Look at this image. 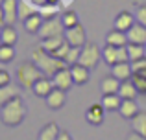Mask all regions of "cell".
I'll return each mask as SVG.
<instances>
[{
    "label": "cell",
    "instance_id": "obj_1",
    "mask_svg": "<svg viewBox=\"0 0 146 140\" xmlns=\"http://www.w3.org/2000/svg\"><path fill=\"white\" fill-rule=\"evenodd\" d=\"M26 114H28V107H26V101L22 100V96L13 98L11 101H7L0 107V120L7 127L21 126L24 122Z\"/></svg>",
    "mask_w": 146,
    "mask_h": 140
},
{
    "label": "cell",
    "instance_id": "obj_2",
    "mask_svg": "<svg viewBox=\"0 0 146 140\" xmlns=\"http://www.w3.org/2000/svg\"><path fill=\"white\" fill-rule=\"evenodd\" d=\"M32 61L35 63L37 66H39L41 70H43V74L44 76H50L52 78L56 72H59L61 68H67V63L63 61V59H59V57H56V55H52L50 52H46L43 46H35L32 50Z\"/></svg>",
    "mask_w": 146,
    "mask_h": 140
},
{
    "label": "cell",
    "instance_id": "obj_3",
    "mask_svg": "<svg viewBox=\"0 0 146 140\" xmlns=\"http://www.w3.org/2000/svg\"><path fill=\"white\" fill-rule=\"evenodd\" d=\"M43 70L35 65V63L30 59V61H22L21 65L17 66V72H15V78H17V83L22 87V89L32 90V87L35 85V81L39 78H43Z\"/></svg>",
    "mask_w": 146,
    "mask_h": 140
},
{
    "label": "cell",
    "instance_id": "obj_4",
    "mask_svg": "<svg viewBox=\"0 0 146 140\" xmlns=\"http://www.w3.org/2000/svg\"><path fill=\"white\" fill-rule=\"evenodd\" d=\"M102 61V50L98 48V44L87 43L85 46H82V54H80V65L87 66L89 70H94L98 66V63Z\"/></svg>",
    "mask_w": 146,
    "mask_h": 140
},
{
    "label": "cell",
    "instance_id": "obj_5",
    "mask_svg": "<svg viewBox=\"0 0 146 140\" xmlns=\"http://www.w3.org/2000/svg\"><path fill=\"white\" fill-rule=\"evenodd\" d=\"M65 33V26L61 22V17H52V18H44L43 26L39 30V39H48V37H57V35H63Z\"/></svg>",
    "mask_w": 146,
    "mask_h": 140
},
{
    "label": "cell",
    "instance_id": "obj_6",
    "mask_svg": "<svg viewBox=\"0 0 146 140\" xmlns=\"http://www.w3.org/2000/svg\"><path fill=\"white\" fill-rule=\"evenodd\" d=\"M63 35H65V41H67L70 46L82 48V46L87 44V32L82 24H76V26H72V28H65Z\"/></svg>",
    "mask_w": 146,
    "mask_h": 140
},
{
    "label": "cell",
    "instance_id": "obj_7",
    "mask_svg": "<svg viewBox=\"0 0 146 140\" xmlns=\"http://www.w3.org/2000/svg\"><path fill=\"white\" fill-rule=\"evenodd\" d=\"M52 81H54V87H56V89L70 90V87L74 85V79H72L70 66H67V68H61L59 72H56V74L52 76Z\"/></svg>",
    "mask_w": 146,
    "mask_h": 140
},
{
    "label": "cell",
    "instance_id": "obj_8",
    "mask_svg": "<svg viewBox=\"0 0 146 140\" xmlns=\"http://www.w3.org/2000/svg\"><path fill=\"white\" fill-rule=\"evenodd\" d=\"M46 105L52 111H57V109H63L65 103H67V90H61V89H54L52 92L44 98Z\"/></svg>",
    "mask_w": 146,
    "mask_h": 140
},
{
    "label": "cell",
    "instance_id": "obj_9",
    "mask_svg": "<svg viewBox=\"0 0 146 140\" xmlns=\"http://www.w3.org/2000/svg\"><path fill=\"white\" fill-rule=\"evenodd\" d=\"M54 89H56V87H54L52 78H50V76H43V78H39L35 81V85L32 87V92L39 98H46Z\"/></svg>",
    "mask_w": 146,
    "mask_h": 140
},
{
    "label": "cell",
    "instance_id": "obj_10",
    "mask_svg": "<svg viewBox=\"0 0 146 140\" xmlns=\"http://www.w3.org/2000/svg\"><path fill=\"white\" fill-rule=\"evenodd\" d=\"M104 116H106V109H104L102 103H94L85 111V120L91 126H102Z\"/></svg>",
    "mask_w": 146,
    "mask_h": 140
},
{
    "label": "cell",
    "instance_id": "obj_11",
    "mask_svg": "<svg viewBox=\"0 0 146 140\" xmlns=\"http://www.w3.org/2000/svg\"><path fill=\"white\" fill-rule=\"evenodd\" d=\"M126 35H128V43L146 44V26H143L141 22H135V24L126 32Z\"/></svg>",
    "mask_w": 146,
    "mask_h": 140
},
{
    "label": "cell",
    "instance_id": "obj_12",
    "mask_svg": "<svg viewBox=\"0 0 146 140\" xmlns=\"http://www.w3.org/2000/svg\"><path fill=\"white\" fill-rule=\"evenodd\" d=\"M135 22H137L135 13H131V11H120V13L115 17V28L120 30V32H128Z\"/></svg>",
    "mask_w": 146,
    "mask_h": 140
},
{
    "label": "cell",
    "instance_id": "obj_13",
    "mask_svg": "<svg viewBox=\"0 0 146 140\" xmlns=\"http://www.w3.org/2000/svg\"><path fill=\"white\" fill-rule=\"evenodd\" d=\"M6 24H15L19 20V0H2Z\"/></svg>",
    "mask_w": 146,
    "mask_h": 140
},
{
    "label": "cell",
    "instance_id": "obj_14",
    "mask_svg": "<svg viewBox=\"0 0 146 140\" xmlns=\"http://www.w3.org/2000/svg\"><path fill=\"white\" fill-rule=\"evenodd\" d=\"M120 79L115 78L113 74L111 76H106V78L100 81V92L102 94H117L120 90Z\"/></svg>",
    "mask_w": 146,
    "mask_h": 140
},
{
    "label": "cell",
    "instance_id": "obj_15",
    "mask_svg": "<svg viewBox=\"0 0 146 140\" xmlns=\"http://www.w3.org/2000/svg\"><path fill=\"white\" fill-rule=\"evenodd\" d=\"M21 85L19 83H9V85H4L0 87V107H2L4 103H7V101H11L13 98L21 96Z\"/></svg>",
    "mask_w": 146,
    "mask_h": 140
},
{
    "label": "cell",
    "instance_id": "obj_16",
    "mask_svg": "<svg viewBox=\"0 0 146 140\" xmlns=\"http://www.w3.org/2000/svg\"><path fill=\"white\" fill-rule=\"evenodd\" d=\"M111 74L115 76V78H118L120 81H126V79H131L133 76V66L131 63H117V65L111 66Z\"/></svg>",
    "mask_w": 146,
    "mask_h": 140
},
{
    "label": "cell",
    "instance_id": "obj_17",
    "mask_svg": "<svg viewBox=\"0 0 146 140\" xmlns=\"http://www.w3.org/2000/svg\"><path fill=\"white\" fill-rule=\"evenodd\" d=\"M35 13H39V6H35L32 0H19V20L24 22Z\"/></svg>",
    "mask_w": 146,
    "mask_h": 140
},
{
    "label": "cell",
    "instance_id": "obj_18",
    "mask_svg": "<svg viewBox=\"0 0 146 140\" xmlns=\"http://www.w3.org/2000/svg\"><path fill=\"white\" fill-rule=\"evenodd\" d=\"M70 72H72V79H74V85H85L87 81H89V68L83 65H80V63H76V65L70 66Z\"/></svg>",
    "mask_w": 146,
    "mask_h": 140
},
{
    "label": "cell",
    "instance_id": "obj_19",
    "mask_svg": "<svg viewBox=\"0 0 146 140\" xmlns=\"http://www.w3.org/2000/svg\"><path fill=\"white\" fill-rule=\"evenodd\" d=\"M106 44H111V46H126L128 44V35H126V32H120V30L113 28L106 35Z\"/></svg>",
    "mask_w": 146,
    "mask_h": 140
},
{
    "label": "cell",
    "instance_id": "obj_20",
    "mask_svg": "<svg viewBox=\"0 0 146 140\" xmlns=\"http://www.w3.org/2000/svg\"><path fill=\"white\" fill-rule=\"evenodd\" d=\"M100 103H102L104 109L109 111V112L118 111L120 105H122V96L118 92L117 94H102V101H100Z\"/></svg>",
    "mask_w": 146,
    "mask_h": 140
},
{
    "label": "cell",
    "instance_id": "obj_21",
    "mask_svg": "<svg viewBox=\"0 0 146 140\" xmlns=\"http://www.w3.org/2000/svg\"><path fill=\"white\" fill-rule=\"evenodd\" d=\"M139 111L141 109H139V105H137V100H122V105H120V109H118L120 116L126 118V120H131Z\"/></svg>",
    "mask_w": 146,
    "mask_h": 140
},
{
    "label": "cell",
    "instance_id": "obj_22",
    "mask_svg": "<svg viewBox=\"0 0 146 140\" xmlns=\"http://www.w3.org/2000/svg\"><path fill=\"white\" fill-rule=\"evenodd\" d=\"M43 22H44L43 15H41V13H35V15H32V17H28L24 22H22V24H24V30L28 33L37 35V33H39V30H41V26H43Z\"/></svg>",
    "mask_w": 146,
    "mask_h": 140
},
{
    "label": "cell",
    "instance_id": "obj_23",
    "mask_svg": "<svg viewBox=\"0 0 146 140\" xmlns=\"http://www.w3.org/2000/svg\"><path fill=\"white\" fill-rule=\"evenodd\" d=\"M118 94L122 96V100H137V96H139V90H137L133 79H126V81H122Z\"/></svg>",
    "mask_w": 146,
    "mask_h": 140
},
{
    "label": "cell",
    "instance_id": "obj_24",
    "mask_svg": "<svg viewBox=\"0 0 146 140\" xmlns=\"http://www.w3.org/2000/svg\"><path fill=\"white\" fill-rule=\"evenodd\" d=\"M129 124H131V131L146 137V111H139L131 120H129Z\"/></svg>",
    "mask_w": 146,
    "mask_h": 140
},
{
    "label": "cell",
    "instance_id": "obj_25",
    "mask_svg": "<svg viewBox=\"0 0 146 140\" xmlns=\"http://www.w3.org/2000/svg\"><path fill=\"white\" fill-rule=\"evenodd\" d=\"M19 41V33L13 24H4L2 26V44H11L15 46Z\"/></svg>",
    "mask_w": 146,
    "mask_h": 140
},
{
    "label": "cell",
    "instance_id": "obj_26",
    "mask_svg": "<svg viewBox=\"0 0 146 140\" xmlns=\"http://www.w3.org/2000/svg\"><path fill=\"white\" fill-rule=\"evenodd\" d=\"M59 127H57V124L50 122L46 126L43 127V129L39 131V135H37V140H57V135H59Z\"/></svg>",
    "mask_w": 146,
    "mask_h": 140
},
{
    "label": "cell",
    "instance_id": "obj_27",
    "mask_svg": "<svg viewBox=\"0 0 146 140\" xmlns=\"http://www.w3.org/2000/svg\"><path fill=\"white\" fill-rule=\"evenodd\" d=\"M65 44V35H57V37H48V39H41V46L46 52L54 54L57 48H61Z\"/></svg>",
    "mask_w": 146,
    "mask_h": 140
},
{
    "label": "cell",
    "instance_id": "obj_28",
    "mask_svg": "<svg viewBox=\"0 0 146 140\" xmlns=\"http://www.w3.org/2000/svg\"><path fill=\"white\" fill-rule=\"evenodd\" d=\"M126 48H128L129 63L143 59V57H144V54H146V44H133V43H128V44H126Z\"/></svg>",
    "mask_w": 146,
    "mask_h": 140
},
{
    "label": "cell",
    "instance_id": "obj_29",
    "mask_svg": "<svg viewBox=\"0 0 146 140\" xmlns=\"http://www.w3.org/2000/svg\"><path fill=\"white\" fill-rule=\"evenodd\" d=\"M118 46H111V44H106V48L102 50V59L106 61V65L113 66L118 63V52H117Z\"/></svg>",
    "mask_w": 146,
    "mask_h": 140
},
{
    "label": "cell",
    "instance_id": "obj_30",
    "mask_svg": "<svg viewBox=\"0 0 146 140\" xmlns=\"http://www.w3.org/2000/svg\"><path fill=\"white\" fill-rule=\"evenodd\" d=\"M59 17H61V22H63L65 28H72V26L80 24V17H78V13H76L74 9H65Z\"/></svg>",
    "mask_w": 146,
    "mask_h": 140
},
{
    "label": "cell",
    "instance_id": "obj_31",
    "mask_svg": "<svg viewBox=\"0 0 146 140\" xmlns=\"http://www.w3.org/2000/svg\"><path fill=\"white\" fill-rule=\"evenodd\" d=\"M133 83H135L139 94H146V68H141V70H135L131 76Z\"/></svg>",
    "mask_w": 146,
    "mask_h": 140
},
{
    "label": "cell",
    "instance_id": "obj_32",
    "mask_svg": "<svg viewBox=\"0 0 146 140\" xmlns=\"http://www.w3.org/2000/svg\"><path fill=\"white\" fill-rule=\"evenodd\" d=\"M15 46H11V44H0V63L2 65H7V63H11L15 59Z\"/></svg>",
    "mask_w": 146,
    "mask_h": 140
},
{
    "label": "cell",
    "instance_id": "obj_33",
    "mask_svg": "<svg viewBox=\"0 0 146 140\" xmlns=\"http://www.w3.org/2000/svg\"><path fill=\"white\" fill-rule=\"evenodd\" d=\"M39 13L43 15V18H52L59 15V7H57L56 2H46L39 7Z\"/></svg>",
    "mask_w": 146,
    "mask_h": 140
},
{
    "label": "cell",
    "instance_id": "obj_34",
    "mask_svg": "<svg viewBox=\"0 0 146 140\" xmlns=\"http://www.w3.org/2000/svg\"><path fill=\"white\" fill-rule=\"evenodd\" d=\"M80 54H82V48H78V46H70V50L67 52V55H65V63H67L68 66L76 65V63L80 61Z\"/></svg>",
    "mask_w": 146,
    "mask_h": 140
},
{
    "label": "cell",
    "instance_id": "obj_35",
    "mask_svg": "<svg viewBox=\"0 0 146 140\" xmlns=\"http://www.w3.org/2000/svg\"><path fill=\"white\" fill-rule=\"evenodd\" d=\"M135 18L137 22L146 26V4H137L135 6Z\"/></svg>",
    "mask_w": 146,
    "mask_h": 140
},
{
    "label": "cell",
    "instance_id": "obj_36",
    "mask_svg": "<svg viewBox=\"0 0 146 140\" xmlns=\"http://www.w3.org/2000/svg\"><path fill=\"white\" fill-rule=\"evenodd\" d=\"M68 50H70V44H68L67 41H65V44H63V46H61V48H57V50L54 52L52 55H56V57H59V59H63V61H65V55H67V52H68Z\"/></svg>",
    "mask_w": 146,
    "mask_h": 140
},
{
    "label": "cell",
    "instance_id": "obj_37",
    "mask_svg": "<svg viewBox=\"0 0 146 140\" xmlns=\"http://www.w3.org/2000/svg\"><path fill=\"white\" fill-rule=\"evenodd\" d=\"M9 83H11V76H9V72L4 70L2 66H0V87L9 85Z\"/></svg>",
    "mask_w": 146,
    "mask_h": 140
},
{
    "label": "cell",
    "instance_id": "obj_38",
    "mask_svg": "<svg viewBox=\"0 0 146 140\" xmlns=\"http://www.w3.org/2000/svg\"><path fill=\"white\" fill-rule=\"evenodd\" d=\"M126 140H146L144 135H139V133H135V131H131V133L126 137Z\"/></svg>",
    "mask_w": 146,
    "mask_h": 140
},
{
    "label": "cell",
    "instance_id": "obj_39",
    "mask_svg": "<svg viewBox=\"0 0 146 140\" xmlns=\"http://www.w3.org/2000/svg\"><path fill=\"white\" fill-rule=\"evenodd\" d=\"M57 140H72V137L67 133V131H59V135H57Z\"/></svg>",
    "mask_w": 146,
    "mask_h": 140
},
{
    "label": "cell",
    "instance_id": "obj_40",
    "mask_svg": "<svg viewBox=\"0 0 146 140\" xmlns=\"http://www.w3.org/2000/svg\"><path fill=\"white\" fill-rule=\"evenodd\" d=\"M6 24V17H4V7H2V0H0V28Z\"/></svg>",
    "mask_w": 146,
    "mask_h": 140
},
{
    "label": "cell",
    "instance_id": "obj_41",
    "mask_svg": "<svg viewBox=\"0 0 146 140\" xmlns=\"http://www.w3.org/2000/svg\"><path fill=\"white\" fill-rule=\"evenodd\" d=\"M32 2L35 4V6H39V7H41V6H43V4H46L48 0H32Z\"/></svg>",
    "mask_w": 146,
    "mask_h": 140
},
{
    "label": "cell",
    "instance_id": "obj_42",
    "mask_svg": "<svg viewBox=\"0 0 146 140\" xmlns=\"http://www.w3.org/2000/svg\"><path fill=\"white\" fill-rule=\"evenodd\" d=\"M0 44H2V28H0Z\"/></svg>",
    "mask_w": 146,
    "mask_h": 140
},
{
    "label": "cell",
    "instance_id": "obj_43",
    "mask_svg": "<svg viewBox=\"0 0 146 140\" xmlns=\"http://www.w3.org/2000/svg\"><path fill=\"white\" fill-rule=\"evenodd\" d=\"M0 66H2V63H0Z\"/></svg>",
    "mask_w": 146,
    "mask_h": 140
},
{
    "label": "cell",
    "instance_id": "obj_44",
    "mask_svg": "<svg viewBox=\"0 0 146 140\" xmlns=\"http://www.w3.org/2000/svg\"><path fill=\"white\" fill-rule=\"evenodd\" d=\"M144 57H146V54H144Z\"/></svg>",
    "mask_w": 146,
    "mask_h": 140
}]
</instances>
